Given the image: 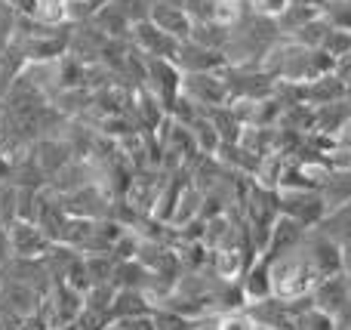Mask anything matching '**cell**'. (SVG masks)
<instances>
[{
  "label": "cell",
  "instance_id": "6da1fadb",
  "mask_svg": "<svg viewBox=\"0 0 351 330\" xmlns=\"http://www.w3.org/2000/svg\"><path fill=\"white\" fill-rule=\"evenodd\" d=\"M317 281H321V278H317L315 266H311V259L305 257L302 247L271 263V294L278 296V300H299V296H308Z\"/></svg>",
  "mask_w": 351,
  "mask_h": 330
},
{
  "label": "cell",
  "instance_id": "7a4b0ae2",
  "mask_svg": "<svg viewBox=\"0 0 351 330\" xmlns=\"http://www.w3.org/2000/svg\"><path fill=\"white\" fill-rule=\"evenodd\" d=\"M305 257L311 259L317 278H330V275H342V244L333 241L330 235L317 232V228H308L302 244Z\"/></svg>",
  "mask_w": 351,
  "mask_h": 330
},
{
  "label": "cell",
  "instance_id": "3957f363",
  "mask_svg": "<svg viewBox=\"0 0 351 330\" xmlns=\"http://www.w3.org/2000/svg\"><path fill=\"white\" fill-rule=\"evenodd\" d=\"M6 235H10V244H12V259H40L43 253L56 244V241H49V235L31 220H12L10 226H6Z\"/></svg>",
  "mask_w": 351,
  "mask_h": 330
},
{
  "label": "cell",
  "instance_id": "277c9868",
  "mask_svg": "<svg viewBox=\"0 0 351 330\" xmlns=\"http://www.w3.org/2000/svg\"><path fill=\"white\" fill-rule=\"evenodd\" d=\"M305 235H308V228H305L302 222H296L293 216H280V220L274 222L271 235H268V244H265V250H262L259 257L265 259V263H274V259L299 250V247L305 244Z\"/></svg>",
  "mask_w": 351,
  "mask_h": 330
},
{
  "label": "cell",
  "instance_id": "5b68a950",
  "mask_svg": "<svg viewBox=\"0 0 351 330\" xmlns=\"http://www.w3.org/2000/svg\"><path fill=\"white\" fill-rule=\"evenodd\" d=\"M311 300H315V306H321L324 312L342 318V315L351 309V281H348V275L342 272V275L321 278V281L315 284V290H311Z\"/></svg>",
  "mask_w": 351,
  "mask_h": 330
},
{
  "label": "cell",
  "instance_id": "8992f818",
  "mask_svg": "<svg viewBox=\"0 0 351 330\" xmlns=\"http://www.w3.org/2000/svg\"><path fill=\"white\" fill-rule=\"evenodd\" d=\"M250 266H253V263H250V257L241 250V244H237V247H222V250H213V272H216V278H219V281H225V284H237Z\"/></svg>",
  "mask_w": 351,
  "mask_h": 330
},
{
  "label": "cell",
  "instance_id": "52a82bcc",
  "mask_svg": "<svg viewBox=\"0 0 351 330\" xmlns=\"http://www.w3.org/2000/svg\"><path fill=\"white\" fill-rule=\"evenodd\" d=\"M152 312H158L154 300L142 287H121L114 294V303H111V321L133 318V315H152Z\"/></svg>",
  "mask_w": 351,
  "mask_h": 330
},
{
  "label": "cell",
  "instance_id": "ba28073f",
  "mask_svg": "<svg viewBox=\"0 0 351 330\" xmlns=\"http://www.w3.org/2000/svg\"><path fill=\"white\" fill-rule=\"evenodd\" d=\"M241 287H243V294H247V303H262V300H268V296H274L271 294V263L256 257V263L243 272Z\"/></svg>",
  "mask_w": 351,
  "mask_h": 330
},
{
  "label": "cell",
  "instance_id": "9c48e42d",
  "mask_svg": "<svg viewBox=\"0 0 351 330\" xmlns=\"http://www.w3.org/2000/svg\"><path fill=\"white\" fill-rule=\"evenodd\" d=\"M284 213L308 228V226H321V220L327 216V204H324V198H311V195L284 198Z\"/></svg>",
  "mask_w": 351,
  "mask_h": 330
},
{
  "label": "cell",
  "instance_id": "30bf717a",
  "mask_svg": "<svg viewBox=\"0 0 351 330\" xmlns=\"http://www.w3.org/2000/svg\"><path fill=\"white\" fill-rule=\"evenodd\" d=\"M317 232H324V235H330L333 241H348L351 238V201L348 204H342V207H336L333 213H327L321 220V226H315Z\"/></svg>",
  "mask_w": 351,
  "mask_h": 330
},
{
  "label": "cell",
  "instance_id": "8fae6325",
  "mask_svg": "<svg viewBox=\"0 0 351 330\" xmlns=\"http://www.w3.org/2000/svg\"><path fill=\"white\" fill-rule=\"evenodd\" d=\"M216 330H262L256 325V318L247 309H237V312H222L216 318Z\"/></svg>",
  "mask_w": 351,
  "mask_h": 330
},
{
  "label": "cell",
  "instance_id": "7c38bea8",
  "mask_svg": "<svg viewBox=\"0 0 351 330\" xmlns=\"http://www.w3.org/2000/svg\"><path fill=\"white\" fill-rule=\"evenodd\" d=\"M108 330H160V327L152 312V315H133V318H117L108 325Z\"/></svg>",
  "mask_w": 351,
  "mask_h": 330
},
{
  "label": "cell",
  "instance_id": "4fadbf2b",
  "mask_svg": "<svg viewBox=\"0 0 351 330\" xmlns=\"http://www.w3.org/2000/svg\"><path fill=\"white\" fill-rule=\"evenodd\" d=\"M154 318H158V327L160 330H197L191 325V318H185V315L179 312H170V309H164V312H154Z\"/></svg>",
  "mask_w": 351,
  "mask_h": 330
},
{
  "label": "cell",
  "instance_id": "5bb4252c",
  "mask_svg": "<svg viewBox=\"0 0 351 330\" xmlns=\"http://www.w3.org/2000/svg\"><path fill=\"white\" fill-rule=\"evenodd\" d=\"M37 16L43 22H59L65 16V0H37Z\"/></svg>",
  "mask_w": 351,
  "mask_h": 330
},
{
  "label": "cell",
  "instance_id": "9a60e30c",
  "mask_svg": "<svg viewBox=\"0 0 351 330\" xmlns=\"http://www.w3.org/2000/svg\"><path fill=\"white\" fill-rule=\"evenodd\" d=\"M10 263H12V244H10L6 228H0V272H3Z\"/></svg>",
  "mask_w": 351,
  "mask_h": 330
},
{
  "label": "cell",
  "instance_id": "2e32d148",
  "mask_svg": "<svg viewBox=\"0 0 351 330\" xmlns=\"http://www.w3.org/2000/svg\"><path fill=\"white\" fill-rule=\"evenodd\" d=\"M342 272H346L348 281H351V238L342 241Z\"/></svg>",
  "mask_w": 351,
  "mask_h": 330
},
{
  "label": "cell",
  "instance_id": "e0dca14e",
  "mask_svg": "<svg viewBox=\"0 0 351 330\" xmlns=\"http://www.w3.org/2000/svg\"><path fill=\"white\" fill-rule=\"evenodd\" d=\"M287 6V0H259V10H265V12H280Z\"/></svg>",
  "mask_w": 351,
  "mask_h": 330
},
{
  "label": "cell",
  "instance_id": "ac0fdd59",
  "mask_svg": "<svg viewBox=\"0 0 351 330\" xmlns=\"http://www.w3.org/2000/svg\"><path fill=\"white\" fill-rule=\"evenodd\" d=\"M0 287H3V272H0Z\"/></svg>",
  "mask_w": 351,
  "mask_h": 330
},
{
  "label": "cell",
  "instance_id": "d6986e66",
  "mask_svg": "<svg viewBox=\"0 0 351 330\" xmlns=\"http://www.w3.org/2000/svg\"><path fill=\"white\" fill-rule=\"evenodd\" d=\"M0 315H3V306H0Z\"/></svg>",
  "mask_w": 351,
  "mask_h": 330
}]
</instances>
